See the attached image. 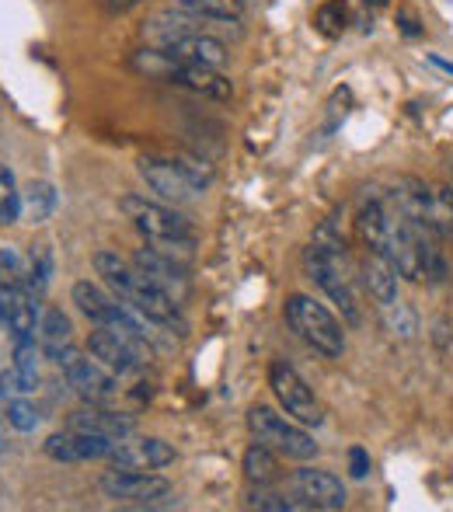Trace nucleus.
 <instances>
[{
  "instance_id": "nucleus-1",
  "label": "nucleus",
  "mask_w": 453,
  "mask_h": 512,
  "mask_svg": "<svg viewBox=\"0 0 453 512\" xmlns=\"http://www.w3.org/2000/svg\"><path fill=\"white\" fill-rule=\"evenodd\" d=\"M95 272L105 279V286L115 293V297L122 300L129 310H136V314L143 317V321L150 324H161V328H178L182 331V310H178L175 300L168 297V293L161 290V286H154L147 276H143L140 269H136L133 262H126V258H119L115 251H95Z\"/></svg>"
},
{
  "instance_id": "nucleus-2",
  "label": "nucleus",
  "mask_w": 453,
  "mask_h": 512,
  "mask_svg": "<svg viewBox=\"0 0 453 512\" xmlns=\"http://www.w3.org/2000/svg\"><path fill=\"white\" fill-rule=\"evenodd\" d=\"M129 67L147 77V81L175 84V88L196 91V95L213 98V102H227V98L234 95V84H230L220 70L185 63V60H178V56H171L168 49H157V46L136 49V53L129 56Z\"/></svg>"
},
{
  "instance_id": "nucleus-3",
  "label": "nucleus",
  "mask_w": 453,
  "mask_h": 512,
  "mask_svg": "<svg viewBox=\"0 0 453 512\" xmlns=\"http://www.w3.org/2000/svg\"><path fill=\"white\" fill-rule=\"evenodd\" d=\"M119 209L133 220V227L154 244L157 251H168V255H182L189 258L196 248V234H192L189 220L178 216L175 209L161 206V203H147L143 196H122Z\"/></svg>"
},
{
  "instance_id": "nucleus-4",
  "label": "nucleus",
  "mask_w": 453,
  "mask_h": 512,
  "mask_svg": "<svg viewBox=\"0 0 453 512\" xmlns=\"http://www.w3.org/2000/svg\"><path fill=\"white\" fill-rule=\"evenodd\" d=\"M304 265L314 283L321 286V293L345 314V321L349 324L363 321L356 290H352L349 262H345V244H332V248H328V244H311L304 255Z\"/></svg>"
},
{
  "instance_id": "nucleus-5",
  "label": "nucleus",
  "mask_w": 453,
  "mask_h": 512,
  "mask_svg": "<svg viewBox=\"0 0 453 512\" xmlns=\"http://www.w3.org/2000/svg\"><path fill=\"white\" fill-rule=\"evenodd\" d=\"M286 324L311 345L314 352L328 359H339L345 352V335H342V324L335 321V314L325 304H318L314 297L307 293H293L286 297Z\"/></svg>"
},
{
  "instance_id": "nucleus-6",
  "label": "nucleus",
  "mask_w": 453,
  "mask_h": 512,
  "mask_svg": "<svg viewBox=\"0 0 453 512\" xmlns=\"http://www.w3.org/2000/svg\"><path fill=\"white\" fill-rule=\"evenodd\" d=\"M248 429H251V436H255V443L269 446V450H276L279 457H286V460L318 457V443H314V436L304 425L286 422L279 411H272L265 405H255L248 411Z\"/></svg>"
},
{
  "instance_id": "nucleus-7",
  "label": "nucleus",
  "mask_w": 453,
  "mask_h": 512,
  "mask_svg": "<svg viewBox=\"0 0 453 512\" xmlns=\"http://www.w3.org/2000/svg\"><path fill=\"white\" fill-rule=\"evenodd\" d=\"M56 366L63 370V377L70 380V387H74L77 394H81L84 401H95V405H105V401H112L115 394H119V377L109 370V366H102L95 356H84L81 349H63L60 359H56Z\"/></svg>"
},
{
  "instance_id": "nucleus-8",
  "label": "nucleus",
  "mask_w": 453,
  "mask_h": 512,
  "mask_svg": "<svg viewBox=\"0 0 453 512\" xmlns=\"http://www.w3.org/2000/svg\"><path fill=\"white\" fill-rule=\"evenodd\" d=\"M269 387L279 398V405L286 408V415L297 418L300 425H314V429H318V425L325 422V411H321L318 398H314L311 387L300 380V373L293 370L290 363H283V359L269 363Z\"/></svg>"
},
{
  "instance_id": "nucleus-9",
  "label": "nucleus",
  "mask_w": 453,
  "mask_h": 512,
  "mask_svg": "<svg viewBox=\"0 0 453 512\" xmlns=\"http://www.w3.org/2000/svg\"><path fill=\"white\" fill-rule=\"evenodd\" d=\"M98 488L105 492V499L112 502H133V506H154L171 495V485L157 474L147 471H126V467H115V471L102 474Z\"/></svg>"
},
{
  "instance_id": "nucleus-10",
  "label": "nucleus",
  "mask_w": 453,
  "mask_h": 512,
  "mask_svg": "<svg viewBox=\"0 0 453 512\" xmlns=\"http://www.w3.org/2000/svg\"><path fill=\"white\" fill-rule=\"evenodd\" d=\"M112 467H126V471H161V467L175 464V446L154 436H126L115 439L109 453Z\"/></svg>"
},
{
  "instance_id": "nucleus-11",
  "label": "nucleus",
  "mask_w": 453,
  "mask_h": 512,
  "mask_svg": "<svg viewBox=\"0 0 453 512\" xmlns=\"http://www.w3.org/2000/svg\"><path fill=\"white\" fill-rule=\"evenodd\" d=\"M129 262H133L150 283L161 286L175 304H182V300L189 297V272H185L182 262H175V255L157 251V248H140Z\"/></svg>"
},
{
  "instance_id": "nucleus-12",
  "label": "nucleus",
  "mask_w": 453,
  "mask_h": 512,
  "mask_svg": "<svg viewBox=\"0 0 453 512\" xmlns=\"http://www.w3.org/2000/svg\"><path fill=\"white\" fill-rule=\"evenodd\" d=\"M136 171L164 203H189L192 196H199L189 185V178L182 175V168L175 164V157H140Z\"/></svg>"
},
{
  "instance_id": "nucleus-13",
  "label": "nucleus",
  "mask_w": 453,
  "mask_h": 512,
  "mask_svg": "<svg viewBox=\"0 0 453 512\" xmlns=\"http://www.w3.org/2000/svg\"><path fill=\"white\" fill-rule=\"evenodd\" d=\"M293 488L300 492V499H307V509H345V485L332 471L300 467L293 474Z\"/></svg>"
},
{
  "instance_id": "nucleus-14",
  "label": "nucleus",
  "mask_w": 453,
  "mask_h": 512,
  "mask_svg": "<svg viewBox=\"0 0 453 512\" xmlns=\"http://www.w3.org/2000/svg\"><path fill=\"white\" fill-rule=\"evenodd\" d=\"M70 429L77 432H98V436H109V439H126L136 432V418L133 415H122V411H109L95 401H88L84 408H77L74 415L67 418Z\"/></svg>"
},
{
  "instance_id": "nucleus-15",
  "label": "nucleus",
  "mask_w": 453,
  "mask_h": 512,
  "mask_svg": "<svg viewBox=\"0 0 453 512\" xmlns=\"http://www.w3.org/2000/svg\"><path fill=\"white\" fill-rule=\"evenodd\" d=\"M192 32H203V18H196V14L182 11V7H168V11H157L154 18L143 25V39H147V46H157V49H168L171 42L185 39V35Z\"/></svg>"
},
{
  "instance_id": "nucleus-16",
  "label": "nucleus",
  "mask_w": 453,
  "mask_h": 512,
  "mask_svg": "<svg viewBox=\"0 0 453 512\" xmlns=\"http://www.w3.org/2000/svg\"><path fill=\"white\" fill-rule=\"evenodd\" d=\"M88 352L98 359L102 366H109L115 377H129V373L140 370V356H136L133 349H129L126 342H122L119 335H115L112 328H105V324H98V331H91L88 338Z\"/></svg>"
},
{
  "instance_id": "nucleus-17",
  "label": "nucleus",
  "mask_w": 453,
  "mask_h": 512,
  "mask_svg": "<svg viewBox=\"0 0 453 512\" xmlns=\"http://www.w3.org/2000/svg\"><path fill=\"white\" fill-rule=\"evenodd\" d=\"M168 53L178 56V60H185V63H196V67H213V70H224V63L230 60L227 42L217 39V35H210V32L185 35V39L171 42Z\"/></svg>"
},
{
  "instance_id": "nucleus-18",
  "label": "nucleus",
  "mask_w": 453,
  "mask_h": 512,
  "mask_svg": "<svg viewBox=\"0 0 453 512\" xmlns=\"http://www.w3.org/2000/svg\"><path fill=\"white\" fill-rule=\"evenodd\" d=\"M70 297H74L77 310H81L88 321L95 324H115L119 321V314L126 310L119 297H109V293L102 290V286H95L91 279H81V283H74V290H70Z\"/></svg>"
},
{
  "instance_id": "nucleus-19",
  "label": "nucleus",
  "mask_w": 453,
  "mask_h": 512,
  "mask_svg": "<svg viewBox=\"0 0 453 512\" xmlns=\"http://www.w3.org/2000/svg\"><path fill=\"white\" fill-rule=\"evenodd\" d=\"M363 286H366V293H370L373 304H377L380 310L398 304V272H394V265L387 262L384 255H373V251H366V258H363Z\"/></svg>"
},
{
  "instance_id": "nucleus-20",
  "label": "nucleus",
  "mask_w": 453,
  "mask_h": 512,
  "mask_svg": "<svg viewBox=\"0 0 453 512\" xmlns=\"http://www.w3.org/2000/svg\"><path fill=\"white\" fill-rule=\"evenodd\" d=\"M35 338H39V345H42V356L56 363V359H60V352L74 345V328H70V317L63 314L60 307H46L39 314Z\"/></svg>"
},
{
  "instance_id": "nucleus-21",
  "label": "nucleus",
  "mask_w": 453,
  "mask_h": 512,
  "mask_svg": "<svg viewBox=\"0 0 453 512\" xmlns=\"http://www.w3.org/2000/svg\"><path fill=\"white\" fill-rule=\"evenodd\" d=\"M11 338H32L39 328V304H35V293L28 286H14L11 300H7V317H4Z\"/></svg>"
},
{
  "instance_id": "nucleus-22",
  "label": "nucleus",
  "mask_w": 453,
  "mask_h": 512,
  "mask_svg": "<svg viewBox=\"0 0 453 512\" xmlns=\"http://www.w3.org/2000/svg\"><path fill=\"white\" fill-rule=\"evenodd\" d=\"M175 4L203 21H217V25H237L244 11V0H175Z\"/></svg>"
},
{
  "instance_id": "nucleus-23",
  "label": "nucleus",
  "mask_w": 453,
  "mask_h": 512,
  "mask_svg": "<svg viewBox=\"0 0 453 512\" xmlns=\"http://www.w3.org/2000/svg\"><path fill=\"white\" fill-rule=\"evenodd\" d=\"M244 478L251 485H269V481L279 478V460H276V450L262 443H251L244 450Z\"/></svg>"
},
{
  "instance_id": "nucleus-24",
  "label": "nucleus",
  "mask_w": 453,
  "mask_h": 512,
  "mask_svg": "<svg viewBox=\"0 0 453 512\" xmlns=\"http://www.w3.org/2000/svg\"><path fill=\"white\" fill-rule=\"evenodd\" d=\"M56 209V189L49 182H32L21 192V213L32 223H46Z\"/></svg>"
},
{
  "instance_id": "nucleus-25",
  "label": "nucleus",
  "mask_w": 453,
  "mask_h": 512,
  "mask_svg": "<svg viewBox=\"0 0 453 512\" xmlns=\"http://www.w3.org/2000/svg\"><path fill=\"white\" fill-rule=\"evenodd\" d=\"M18 216H21L18 182H14V171L7 164H0V223L11 227V223H18Z\"/></svg>"
},
{
  "instance_id": "nucleus-26",
  "label": "nucleus",
  "mask_w": 453,
  "mask_h": 512,
  "mask_svg": "<svg viewBox=\"0 0 453 512\" xmlns=\"http://www.w3.org/2000/svg\"><path fill=\"white\" fill-rule=\"evenodd\" d=\"M39 387V373L21 370V366H11V370L0 373V398L14 401V398H28V394Z\"/></svg>"
},
{
  "instance_id": "nucleus-27",
  "label": "nucleus",
  "mask_w": 453,
  "mask_h": 512,
  "mask_svg": "<svg viewBox=\"0 0 453 512\" xmlns=\"http://www.w3.org/2000/svg\"><path fill=\"white\" fill-rule=\"evenodd\" d=\"M42 450H46L49 460H60V464H84L81 450H77L74 429H70V432H53V436L42 443Z\"/></svg>"
},
{
  "instance_id": "nucleus-28",
  "label": "nucleus",
  "mask_w": 453,
  "mask_h": 512,
  "mask_svg": "<svg viewBox=\"0 0 453 512\" xmlns=\"http://www.w3.org/2000/svg\"><path fill=\"white\" fill-rule=\"evenodd\" d=\"M4 415H7V425H11V429H18V432H35V429H39V422H42L39 408H35L32 401H25V398L7 401Z\"/></svg>"
},
{
  "instance_id": "nucleus-29",
  "label": "nucleus",
  "mask_w": 453,
  "mask_h": 512,
  "mask_svg": "<svg viewBox=\"0 0 453 512\" xmlns=\"http://www.w3.org/2000/svg\"><path fill=\"white\" fill-rule=\"evenodd\" d=\"M314 25H318V32L328 35V39H339L345 32V7L335 4V0H328L325 7L314 11Z\"/></svg>"
},
{
  "instance_id": "nucleus-30",
  "label": "nucleus",
  "mask_w": 453,
  "mask_h": 512,
  "mask_svg": "<svg viewBox=\"0 0 453 512\" xmlns=\"http://www.w3.org/2000/svg\"><path fill=\"white\" fill-rule=\"evenodd\" d=\"M25 262L14 248H4L0 251V286H25Z\"/></svg>"
},
{
  "instance_id": "nucleus-31",
  "label": "nucleus",
  "mask_w": 453,
  "mask_h": 512,
  "mask_svg": "<svg viewBox=\"0 0 453 512\" xmlns=\"http://www.w3.org/2000/svg\"><path fill=\"white\" fill-rule=\"evenodd\" d=\"M39 359H42L39 338H35V335H32V338H14V366L39 373Z\"/></svg>"
},
{
  "instance_id": "nucleus-32",
  "label": "nucleus",
  "mask_w": 453,
  "mask_h": 512,
  "mask_svg": "<svg viewBox=\"0 0 453 512\" xmlns=\"http://www.w3.org/2000/svg\"><path fill=\"white\" fill-rule=\"evenodd\" d=\"M175 164L182 168V175L189 178V185L196 192H206L213 185V171H206L199 161H192V157H175Z\"/></svg>"
},
{
  "instance_id": "nucleus-33",
  "label": "nucleus",
  "mask_w": 453,
  "mask_h": 512,
  "mask_svg": "<svg viewBox=\"0 0 453 512\" xmlns=\"http://www.w3.org/2000/svg\"><path fill=\"white\" fill-rule=\"evenodd\" d=\"M248 506H251V509H272V512H290V509H300L297 502L283 499V495H269V492H258V495H251V499H248Z\"/></svg>"
},
{
  "instance_id": "nucleus-34",
  "label": "nucleus",
  "mask_w": 453,
  "mask_h": 512,
  "mask_svg": "<svg viewBox=\"0 0 453 512\" xmlns=\"http://www.w3.org/2000/svg\"><path fill=\"white\" fill-rule=\"evenodd\" d=\"M349 474L356 481H363L366 474H370V453H366L363 446H352L349 450Z\"/></svg>"
},
{
  "instance_id": "nucleus-35",
  "label": "nucleus",
  "mask_w": 453,
  "mask_h": 512,
  "mask_svg": "<svg viewBox=\"0 0 453 512\" xmlns=\"http://www.w3.org/2000/svg\"><path fill=\"white\" fill-rule=\"evenodd\" d=\"M102 4L109 14H126V11H133V7H140L143 0H102Z\"/></svg>"
},
{
  "instance_id": "nucleus-36",
  "label": "nucleus",
  "mask_w": 453,
  "mask_h": 512,
  "mask_svg": "<svg viewBox=\"0 0 453 512\" xmlns=\"http://www.w3.org/2000/svg\"><path fill=\"white\" fill-rule=\"evenodd\" d=\"M440 196H443V203H447V209H450V216H453V182H447L440 189Z\"/></svg>"
},
{
  "instance_id": "nucleus-37",
  "label": "nucleus",
  "mask_w": 453,
  "mask_h": 512,
  "mask_svg": "<svg viewBox=\"0 0 453 512\" xmlns=\"http://www.w3.org/2000/svg\"><path fill=\"white\" fill-rule=\"evenodd\" d=\"M370 7H384V4H391V0H366Z\"/></svg>"
}]
</instances>
